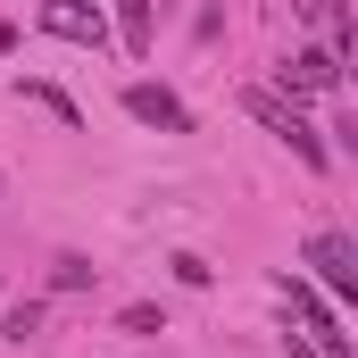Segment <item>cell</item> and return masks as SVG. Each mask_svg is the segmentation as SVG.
<instances>
[{
	"label": "cell",
	"instance_id": "1",
	"mask_svg": "<svg viewBox=\"0 0 358 358\" xmlns=\"http://www.w3.org/2000/svg\"><path fill=\"white\" fill-rule=\"evenodd\" d=\"M242 108L267 125V134L283 142V150H292V159H300V167H308V176H325V167H334V150H325V134L300 117V100H283L275 84H250V92H242Z\"/></svg>",
	"mask_w": 358,
	"mask_h": 358
},
{
	"label": "cell",
	"instance_id": "2",
	"mask_svg": "<svg viewBox=\"0 0 358 358\" xmlns=\"http://www.w3.org/2000/svg\"><path fill=\"white\" fill-rule=\"evenodd\" d=\"M283 300H292V317L308 325V342H317L325 358H358V342L342 334V317H334V300H317V283H308V275H283Z\"/></svg>",
	"mask_w": 358,
	"mask_h": 358
},
{
	"label": "cell",
	"instance_id": "3",
	"mask_svg": "<svg viewBox=\"0 0 358 358\" xmlns=\"http://www.w3.org/2000/svg\"><path fill=\"white\" fill-rule=\"evenodd\" d=\"M275 92H283V100H317V92H342V59H334L325 42H300V50L283 59Z\"/></svg>",
	"mask_w": 358,
	"mask_h": 358
},
{
	"label": "cell",
	"instance_id": "4",
	"mask_svg": "<svg viewBox=\"0 0 358 358\" xmlns=\"http://www.w3.org/2000/svg\"><path fill=\"white\" fill-rule=\"evenodd\" d=\"M300 259L317 267V283H325L334 300H358V242H350V234H334V225H325V234H308V250H300Z\"/></svg>",
	"mask_w": 358,
	"mask_h": 358
},
{
	"label": "cell",
	"instance_id": "5",
	"mask_svg": "<svg viewBox=\"0 0 358 358\" xmlns=\"http://www.w3.org/2000/svg\"><path fill=\"white\" fill-rule=\"evenodd\" d=\"M125 117L134 125H159V134H192V108L167 84H125Z\"/></svg>",
	"mask_w": 358,
	"mask_h": 358
},
{
	"label": "cell",
	"instance_id": "6",
	"mask_svg": "<svg viewBox=\"0 0 358 358\" xmlns=\"http://www.w3.org/2000/svg\"><path fill=\"white\" fill-rule=\"evenodd\" d=\"M42 34L84 42V50H108V25H100V8H84V0H50V8H42Z\"/></svg>",
	"mask_w": 358,
	"mask_h": 358
},
{
	"label": "cell",
	"instance_id": "7",
	"mask_svg": "<svg viewBox=\"0 0 358 358\" xmlns=\"http://www.w3.org/2000/svg\"><path fill=\"white\" fill-rule=\"evenodd\" d=\"M117 42H125V59H150V42H159V0H117Z\"/></svg>",
	"mask_w": 358,
	"mask_h": 358
},
{
	"label": "cell",
	"instance_id": "8",
	"mask_svg": "<svg viewBox=\"0 0 358 358\" xmlns=\"http://www.w3.org/2000/svg\"><path fill=\"white\" fill-rule=\"evenodd\" d=\"M34 334H42V300H17L8 325H0V342H34Z\"/></svg>",
	"mask_w": 358,
	"mask_h": 358
},
{
	"label": "cell",
	"instance_id": "9",
	"mask_svg": "<svg viewBox=\"0 0 358 358\" xmlns=\"http://www.w3.org/2000/svg\"><path fill=\"white\" fill-rule=\"evenodd\" d=\"M167 267H176V283H192V292H200V283H208V275H217V267H208V259H200V250H176V259H167Z\"/></svg>",
	"mask_w": 358,
	"mask_h": 358
},
{
	"label": "cell",
	"instance_id": "10",
	"mask_svg": "<svg viewBox=\"0 0 358 358\" xmlns=\"http://www.w3.org/2000/svg\"><path fill=\"white\" fill-rule=\"evenodd\" d=\"M117 325H125V334H167V317H159V308H150V300H134V308H125V317H117Z\"/></svg>",
	"mask_w": 358,
	"mask_h": 358
},
{
	"label": "cell",
	"instance_id": "11",
	"mask_svg": "<svg viewBox=\"0 0 358 358\" xmlns=\"http://www.w3.org/2000/svg\"><path fill=\"white\" fill-rule=\"evenodd\" d=\"M50 283H59V292H84L92 267H84V259H59V267H50Z\"/></svg>",
	"mask_w": 358,
	"mask_h": 358
},
{
	"label": "cell",
	"instance_id": "12",
	"mask_svg": "<svg viewBox=\"0 0 358 358\" xmlns=\"http://www.w3.org/2000/svg\"><path fill=\"white\" fill-rule=\"evenodd\" d=\"M283 358H325V350H317L308 334H283Z\"/></svg>",
	"mask_w": 358,
	"mask_h": 358
},
{
	"label": "cell",
	"instance_id": "13",
	"mask_svg": "<svg viewBox=\"0 0 358 358\" xmlns=\"http://www.w3.org/2000/svg\"><path fill=\"white\" fill-rule=\"evenodd\" d=\"M0 50H17V25H8V17H0Z\"/></svg>",
	"mask_w": 358,
	"mask_h": 358
},
{
	"label": "cell",
	"instance_id": "14",
	"mask_svg": "<svg viewBox=\"0 0 358 358\" xmlns=\"http://www.w3.org/2000/svg\"><path fill=\"white\" fill-rule=\"evenodd\" d=\"M292 17H317V0H292Z\"/></svg>",
	"mask_w": 358,
	"mask_h": 358
}]
</instances>
